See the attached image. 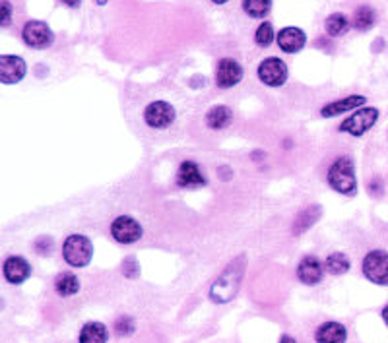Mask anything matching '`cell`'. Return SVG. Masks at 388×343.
<instances>
[{
	"label": "cell",
	"instance_id": "cell-1",
	"mask_svg": "<svg viewBox=\"0 0 388 343\" xmlns=\"http://www.w3.org/2000/svg\"><path fill=\"white\" fill-rule=\"evenodd\" d=\"M326 182L330 189L342 196H355L357 194V175L355 163L350 155H340L328 167Z\"/></svg>",
	"mask_w": 388,
	"mask_h": 343
},
{
	"label": "cell",
	"instance_id": "cell-2",
	"mask_svg": "<svg viewBox=\"0 0 388 343\" xmlns=\"http://www.w3.org/2000/svg\"><path fill=\"white\" fill-rule=\"evenodd\" d=\"M62 258L72 268H87L94 258V242L82 233H72L62 242Z\"/></svg>",
	"mask_w": 388,
	"mask_h": 343
},
{
	"label": "cell",
	"instance_id": "cell-3",
	"mask_svg": "<svg viewBox=\"0 0 388 343\" xmlns=\"http://www.w3.org/2000/svg\"><path fill=\"white\" fill-rule=\"evenodd\" d=\"M243 266L237 264V260L231 262L229 266L225 268V272L217 277L212 289H210V299L214 302H229L235 297V293L239 291V284H241Z\"/></svg>",
	"mask_w": 388,
	"mask_h": 343
},
{
	"label": "cell",
	"instance_id": "cell-4",
	"mask_svg": "<svg viewBox=\"0 0 388 343\" xmlns=\"http://www.w3.org/2000/svg\"><path fill=\"white\" fill-rule=\"evenodd\" d=\"M379 109H377V107H371V105H365V107H359L357 111L352 112V115L340 124V129L338 130L354 138H361L365 136L367 132H371V130L375 129V124L379 122Z\"/></svg>",
	"mask_w": 388,
	"mask_h": 343
},
{
	"label": "cell",
	"instance_id": "cell-5",
	"mask_svg": "<svg viewBox=\"0 0 388 343\" xmlns=\"http://www.w3.org/2000/svg\"><path fill=\"white\" fill-rule=\"evenodd\" d=\"M361 272L373 285L388 287V250H369L361 260Z\"/></svg>",
	"mask_w": 388,
	"mask_h": 343
},
{
	"label": "cell",
	"instance_id": "cell-6",
	"mask_svg": "<svg viewBox=\"0 0 388 343\" xmlns=\"http://www.w3.org/2000/svg\"><path fill=\"white\" fill-rule=\"evenodd\" d=\"M257 76H259L260 84H264V86L282 87L289 80V68H287V64L282 59L268 57V59L260 60L259 68H257Z\"/></svg>",
	"mask_w": 388,
	"mask_h": 343
},
{
	"label": "cell",
	"instance_id": "cell-7",
	"mask_svg": "<svg viewBox=\"0 0 388 343\" xmlns=\"http://www.w3.org/2000/svg\"><path fill=\"white\" fill-rule=\"evenodd\" d=\"M175 119H177V111L169 101L157 99V101L148 103L146 109H144V122L152 130L169 129L175 122Z\"/></svg>",
	"mask_w": 388,
	"mask_h": 343
},
{
	"label": "cell",
	"instance_id": "cell-8",
	"mask_svg": "<svg viewBox=\"0 0 388 343\" xmlns=\"http://www.w3.org/2000/svg\"><path fill=\"white\" fill-rule=\"evenodd\" d=\"M109 233L119 245H134L142 239L144 229L138 219H134L132 215H119L111 221Z\"/></svg>",
	"mask_w": 388,
	"mask_h": 343
},
{
	"label": "cell",
	"instance_id": "cell-9",
	"mask_svg": "<svg viewBox=\"0 0 388 343\" xmlns=\"http://www.w3.org/2000/svg\"><path fill=\"white\" fill-rule=\"evenodd\" d=\"M22 39H24V43L27 47L37 49V51H43L47 47H51L52 41H55V35H52L51 27L47 26L45 22L31 20L22 29Z\"/></svg>",
	"mask_w": 388,
	"mask_h": 343
},
{
	"label": "cell",
	"instance_id": "cell-10",
	"mask_svg": "<svg viewBox=\"0 0 388 343\" xmlns=\"http://www.w3.org/2000/svg\"><path fill=\"white\" fill-rule=\"evenodd\" d=\"M245 78V68L239 60L225 57L217 62L216 66V86L222 89H231V87L239 86Z\"/></svg>",
	"mask_w": 388,
	"mask_h": 343
},
{
	"label": "cell",
	"instance_id": "cell-11",
	"mask_svg": "<svg viewBox=\"0 0 388 343\" xmlns=\"http://www.w3.org/2000/svg\"><path fill=\"white\" fill-rule=\"evenodd\" d=\"M27 74L26 60L16 54H2L0 57V84L14 86L20 84Z\"/></svg>",
	"mask_w": 388,
	"mask_h": 343
},
{
	"label": "cell",
	"instance_id": "cell-12",
	"mask_svg": "<svg viewBox=\"0 0 388 343\" xmlns=\"http://www.w3.org/2000/svg\"><path fill=\"white\" fill-rule=\"evenodd\" d=\"M276 43L278 49L285 54H297L305 49L307 45V34L303 31L301 27L287 26L282 27L276 34Z\"/></svg>",
	"mask_w": 388,
	"mask_h": 343
},
{
	"label": "cell",
	"instance_id": "cell-13",
	"mask_svg": "<svg viewBox=\"0 0 388 343\" xmlns=\"http://www.w3.org/2000/svg\"><path fill=\"white\" fill-rule=\"evenodd\" d=\"M177 187L179 189H202L206 187L208 179L204 177V173L200 169V165L192 159H187L179 165V171H177Z\"/></svg>",
	"mask_w": 388,
	"mask_h": 343
},
{
	"label": "cell",
	"instance_id": "cell-14",
	"mask_svg": "<svg viewBox=\"0 0 388 343\" xmlns=\"http://www.w3.org/2000/svg\"><path fill=\"white\" fill-rule=\"evenodd\" d=\"M365 105H367V97L365 95H345L342 99H336V101H330V103L324 105L320 109V117L322 119H334V117H340V115H345V112L357 111L359 107H365Z\"/></svg>",
	"mask_w": 388,
	"mask_h": 343
},
{
	"label": "cell",
	"instance_id": "cell-15",
	"mask_svg": "<svg viewBox=\"0 0 388 343\" xmlns=\"http://www.w3.org/2000/svg\"><path fill=\"white\" fill-rule=\"evenodd\" d=\"M324 262H320L319 258L312 256V254H307L299 260L297 264V277L303 285H319L324 277Z\"/></svg>",
	"mask_w": 388,
	"mask_h": 343
},
{
	"label": "cell",
	"instance_id": "cell-16",
	"mask_svg": "<svg viewBox=\"0 0 388 343\" xmlns=\"http://www.w3.org/2000/svg\"><path fill=\"white\" fill-rule=\"evenodd\" d=\"M2 274H4L10 285H22L31 275V266H29L26 258L10 256L6 258V262L2 266Z\"/></svg>",
	"mask_w": 388,
	"mask_h": 343
},
{
	"label": "cell",
	"instance_id": "cell-17",
	"mask_svg": "<svg viewBox=\"0 0 388 343\" xmlns=\"http://www.w3.org/2000/svg\"><path fill=\"white\" fill-rule=\"evenodd\" d=\"M315 340L317 343H345L347 342V328L342 322L330 320V322H324L317 328Z\"/></svg>",
	"mask_w": 388,
	"mask_h": 343
},
{
	"label": "cell",
	"instance_id": "cell-18",
	"mask_svg": "<svg viewBox=\"0 0 388 343\" xmlns=\"http://www.w3.org/2000/svg\"><path fill=\"white\" fill-rule=\"evenodd\" d=\"M206 126L210 130H225L233 122V111L227 105H214L206 112Z\"/></svg>",
	"mask_w": 388,
	"mask_h": 343
},
{
	"label": "cell",
	"instance_id": "cell-19",
	"mask_svg": "<svg viewBox=\"0 0 388 343\" xmlns=\"http://www.w3.org/2000/svg\"><path fill=\"white\" fill-rule=\"evenodd\" d=\"M377 24V12L373 6L369 4H361V6H357L354 12V16H352V27L357 29V31H371L373 27Z\"/></svg>",
	"mask_w": 388,
	"mask_h": 343
},
{
	"label": "cell",
	"instance_id": "cell-20",
	"mask_svg": "<svg viewBox=\"0 0 388 343\" xmlns=\"http://www.w3.org/2000/svg\"><path fill=\"white\" fill-rule=\"evenodd\" d=\"M107 340H109V332L101 322H86L78 335L80 343H107Z\"/></svg>",
	"mask_w": 388,
	"mask_h": 343
},
{
	"label": "cell",
	"instance_id": "cell-21",
	"mask_svg": "<svg viewBox=\"0 0 388 343\" xmlns=\"http://www.w3.org/2000/svg\"><path fill=\"white\" fill-rule=\"evenodd\" d=\"M350 29H352V20L342 12H334L324 20V31L328 37H342Z\"/></svg>",
	"mask_w": 388,
	"mask_h": 343
},
{
	"label": "cell",
	"instance_id": "cell-22",
	"mask_svg": "<svg viewBox=\"0 0 388 343\" xmlns=\"http://www.w3.org/2000/svg\"><path fill=\"white\" fill-rule=\"evenodd\" d=\"M350 268H352V260L345 252H332L324 260V270L330 275H344L350 272Z\"/></svg>",
	"mask_w": 388,
	"mask_h": 343
},
{
	"label": "cell",
	"instance_id": "cell-23",
	"mask_svg": "<svg viewBox=\"0 0 388 343\" xmlns=\"http://www.w3.org/2000/svg\"><path fill=\"white\" fill-rule=\"evenodd\" d=\"M55 291L61 297H74L80 291V279L72 272H62L55 279Z\"/></svg>",
	"mask_w": 388,
	"mask_h": 343
},
{
	"label": "cell",
	"instance_id": "cell-24",
	"mask_svg": "<svg viewBox=\"0 0 388 343\" xmlns=\"http://www.w3.org/2000/svg\"><path fill=\"white\" fill-rule=\"evenodd\" d=\"M272 0H243V12L252 20H264L272 12Z\"/></svg>",
	"mask_w": 388,
	"mask_h": 343
},
{
	"label": "cell",
	"instance_id": "cell-25",
	"mask_svg": "<svg viewBox=\"0 0 388 343\" xmlns=\"http://www.w3.org/2000/svg\"><path fill=\"white\" fill-rule=\"evenodd\" d=\"M322 214V210L319 206H309L307 210H303L301 214L297 215V219H295V225H294V233L295 235H301L303 231H307L310 225L317 224V219H319V215Z\"/></svg>",
	"mask_w": 388,
	"mask_h": 343
},
{
	"label": "cell",
	"instance_id": "cell-26",
	"mask_svg": "<svg viewBox=\"0 0 388 343\" xmlns=\"http://www.w3.org/2000/svg\"><path fill=\"white\" fill-rule=\"evenodd\" d=\"M276 41V29L274 26L270 24V22H262L257 29H254V43L262 47V49H266L270 45Z\"/></svg>",
	"mask_w": 388,
	"mask_h": 343
},
{
	"label": "cell",
	"instance_id": "cell-27",
	"mask_svg": "<svg viewBox=\"0 0 388 343\" xmlns=\"http://www.w3.org/2000/svg\"><path fill=\"white\" fill-rule=\"evenodd\" d=\"M115 332L124 337V335H130L134 332V320L129 316H121L117 322H115Z\"/></svg>",
	"mask_w": 388,
	"mask_h": 343
},
{
	"label": "cell",
	"instance_id": "cell-28",
	"mask_svg": "<svg viewBox=\"0 0 388 343\" xmlns=\"http://www.w3.org/2000/svg\"><path fill=\"white\" fill-rule=\"evenodd\" d=\"M122 274L127 275L129 279H136L140 274L138 260H136V258H127V260L122 262Z\"/></svg>",
	"mask_w": 388,
	"mask_h": 343
},
{
	"label": "cell",
	"instance_id": "cell-29",
	"mask_svg": "<svg viewBox=\"0 0 388 343\" xmlns=\"http://www.w3.org/2000/svg\"><path fill=\"white\" fill-rule=\"evenodd\" d=\"M12 4L8 0H0V27H8L12 24Z\"/></svg>",
	"mask_w": 388,
	"mask_h": 343
},
{
	"label": "cell",
	"instance_id": "cell-30",
	"mask_svg": "<svg viewBox=\"0 0 388 343\" xmlns=\"http://www.w3.org/2000/svg\"><path fill=\"white\" fill-rule=\"evenodd\" d=\"M61 2L64 6H69V8H78L82 0H61Z\"/></svg>",
	"mask_w": 388,
	"mask_h": 343
},
{
	"label": "cell",
	"instance_id": "cell-31",
	"mask_svg": "<svg viewBox=\"0 0 388 343\" xmlns=\"http://www.w3.org/2000/svg\"><path fill=\"white\" fill-rule=\"evenodd\" d=\"M280 343H297V342H295V337H292V335H282Z\"/></svg>",
	"mask_w": 388,
	"mask_h": 343
},
{
	"label": "cell",
	"instance_id": "cell-32",
	"mask_svg": "<svg viewBox=\"0 0 388 343\" xmlns=\"http://www.w3.org/2000/svg\"><path fill=\"white\" fill-rule=\"evenodd\" d=\"M380 316H382V320H385V324H387L388 328V305L382 309V312H380Z\"/></svg>",
	"mask_w": 388,
	"mask_h": 343
},
{
	"label": "cell",
	"instance_id": "cell-33",
	"mask_svg": "<svg viewBox=\"0 0 388 343\" xmlns=\"http://www.w3.org/2000/svg\"><path fill=\"white\" fill-rule=\"evenodd\" d=\"M214 4H217V6H224V4H227L229 0H212Z\"/></svg>",
	"mask_w": 388,
	"mask_h": 343
},
{
	"label": "cell",
	"instance_id": "cell-34",
	"mask_svg": "<svg viewBox=\"0 0 388 343\" xmlns=\"http://www.w3.org/2000/svg\"><path fill=\"white\" fill-rule=\"evenodd\" d=\"M95 2H97V4H99V6H105V4H107V2H109V0H95Z\"/></svg>",
	"mask_w": 388,
	"mask_h": 343
}]
</instances>
